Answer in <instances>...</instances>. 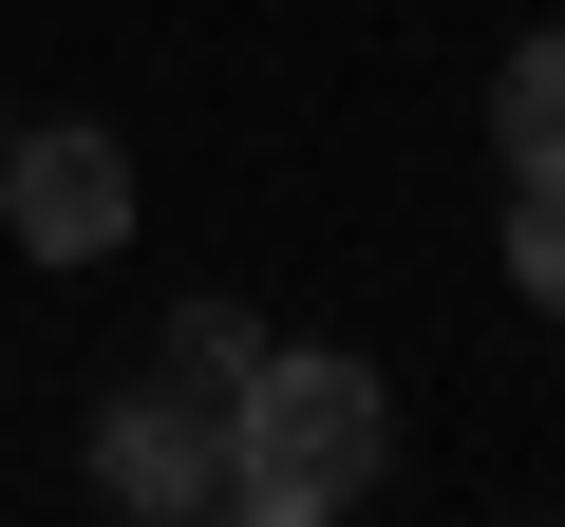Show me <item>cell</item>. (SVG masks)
Instances as JSON below:
<instances>
[{"label":"cell","instance_id":"obj_1","mask_svg":"<svg viewBox=\"0 0 565 527\" xmlns=\"http://www.w3.org/2000/svg\"><path fill=\"white\" fill-rule=\"evenodd\" d=\"M377 452H396V415H377L359 358H282L264 340V377L226 396V508H264V527H340L377 490Z\"/></svg>","mask_w":565,"mask_h":527},{"label":"cell","instance_id":"obj_2","mask_svg":"<svg viewBox=\"0 0 565 527\" xmlns=\"http://www.w3.org/2000/svg\"><path fill=\"white\" fill-rule=\"evenodd\" d=\"M0 226L39 264H114L132 245V151L114 132H0Z\"/></svg>","mask_w":565,"mask_h":527},{"label":"cell","instance_id":"obj_3","mask_svg":"<svg viewBox=\"0 0 565 527\" xmlns=\"http://www.w3.org/2000/svg\"><path fill=\"white\" fill-rule=\"evenodd\" d=\"M95 490L114 508H226V415L170 377V396H114L95 415Z\"/></svg>","mask_w":565,"mask_h":527},{"label":"cell","instance_id":"obj_4","mask_svg":"<svg viewBox=\"0 0 565 527\" xmlns=\"http://www.w3.org/2000/svg\"><path fill=\"white\" fill-rule=\"evenodd\" d=\"M509 283L565 321V151H509Z\"/></svg>","mask_w":565,"mask_h":527},{"label":"cell","instance_id":"obj_5","mask_svg":"<svg viewBox=\"0 0 565 527\" xmlns=\"http://www.w3.org/2000/svg\"><path fill=\"white\" fill-rule=\"evenodd\" d=\"M170 377H189V396L226 415V396L264 377V321H245V302H189V321H170Z\"/></svg>","mask_w":565,"mask_h":527},{"label":"cell","instance_id":"obj_6","mask_svg":"<svg viewBox=\"0 0 565 527\" xmlns=\"http://www.w3.org/2000/svg\"><path fill=\"white\" fill-rule=\"evenodd\" d=\"M490 132H509V151H565V20H546V39H509V76H490Z\"/></svg>","mask_w":565,"mask_h":527}]
</instances>
